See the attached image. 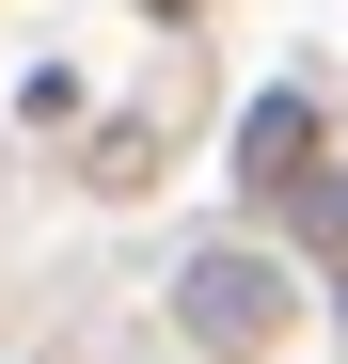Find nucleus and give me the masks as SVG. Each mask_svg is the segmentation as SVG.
<instances>
[{
    "mask_svg": "<svg viewBox=\"0 0 348 364\" xmlns=\"http://www.w3.org/2000/svg\"><path fill=\"white\" fill-rule=\"evenodd\" d=\"M317 143H332V111H317L301 80H269V95L238 111V191H254V206H285V191L317 174Z\"/></svg>",
    "mask_w": 348,
    "mask_h": 364,
    "instance_id": "nucleus-2",
    "label": "nucleus"
},
{
    "mask_svg": "<svg viewBox=\"0 0 348 364\" xmlns=\"http://www.w3.org/2000/svg\"><path fill=\"white\" fill-rule=\"evenodd\" d=\"M174 333H190L206 364H285V333H301V269L254 254V237H206V254H174Z\"/></svg>",
    "mask_w": 348,
    "mask_h": 364,
    "instance_id": "nucleus-1",
    "label": "nucleus"
},
{
    "mask_svg": "<svg viewBox=\"0 0 348 364\" xmlns=\"http://www.w3.org/2000/svg\"><path fill=\"white\" fill-rule=\"evenodd\" d=\"M285 237L317 254V301H332V333H348V174H301V191H285Z\"/></svg>",
    "mask_w": 348,
    "mask_h": 364,
    "instance_id": "nucleus-3",
    "label": "nucleus"
}]
</instances>
